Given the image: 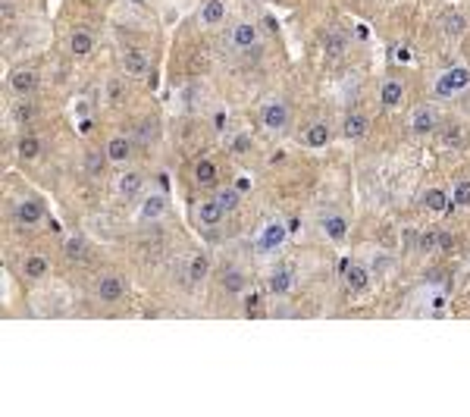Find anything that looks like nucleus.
<instances>
[{"label":"nucleus","instance_id":"f257e3e1","mask_svg":"<svg viewBox=\"0 0 470 417\" xmlns=\"http://www.w3.org/2000/svg\"><path fill=\"white\" fill-rule=\"evenodd\" d=\"M467 85H470V69L467 66H452L448 73H442L439 79H436L433 94L436 97H455V94H461Z\"/></svg>","mask_w":470,"mask_h":417},{"label":"nucleus","instance_id":"f03ea898","mask_svg":"<svg viewBox=\"0 0 470 417\" xmlns=\"http://www.w3.org/2000/svg\"><path fill=\"white\" fill-rule=\"evenodd\" d=\"M95 295H97V301H103V305H116V301H123V295H125L123 276L103 273L101 279H97V286H95Z\"/></svg>","mask_w":470,"mask_h":417},{"label":"nucleus","instance_id":"7ed1b4c3","mask_svg":"<svg viewBox=\"0 0 470 417\" xmlns=\"http://www.w3.org/2000/svg\"><path fill=\"white\" fill-rule=\"evenodd\" d=\"M288 238V229L280 223V220H270V223L264 226V229L258 232V251H276V248H282V242Z\"/></svg>","mask_w":470,"mask_h":417},{"label":"nucleus","instance_id":"20e7f679","mask_svg":"<svg viewBox=\"0 0 470 417\" xmlns=\"http://www.w3.org/2000/svg\"><path fill=\"white\" fill-rule=\"evenodd\" d=\"M260 126L264 129H273V132H280V129L288 126V107L282 101H267L260 107Z\"/></svg>","mask_w":470,"mask_h":417},{"label":"nucleus","instance_id":"39448f33","mask_svg":"<svg viewBox=\"0 0 470 417\" xmlns=\"http://www.w3.org/2000/svg\"><path fill=\"white\" fill-rule=\"evenodd\" d=\"M436 126H439V113L433 110V107H417V110L411 113V119H408V129H411L414 135H433L436 132Z\"/></svg>","mask_w":470,"mask_h":417},{"label":"nucleus","instance_id":"423d86ee","mask_svg":"<svg viewBox=\"0 0 470 417\" xmlns=\"http://www.w3.org/2000/svg\"><path fill=\"white\" fill-rule=\"evenodd\" d=\"M267 289H270L276 298H286L288 292L295 289V267H292V264H280V267L273 270Z\"/></svg>","mask_w":470,"mask_h":417},{"label":"nucleus","instance_id":"0eeeda50","mask_svg":"<svg viewBox=\"0 0 470 417\" xmlns=\"http://www.w3.org/2000/svg\"><path fill=\"white\" fill-rule=\"evenodd\" d=\"M229 41H232L235 51H251V47L260 41L258 25H254V23H238V25H232V31H229Z\"/></svg>","mask_w":470,"mask_h":417},{"label":"nucleus","instance_id":"6e6552de","mask_svg":"<svg viewBox=\"0 0 470 417\" xmlns=\"http://www.w3.org/2000/svg\"><path fill=\"white\" fill-rule=\"evenodd\" d=\"M7 85H10V91H13V94L29 97L32 91H38V73H35V69H16V73L7 79Z\"/></svg>","mask_w":470,"mask_h":417},{"label":"nucleus","instance_id":"1a4fd4ad","mask_svg":"<svg viewBox=\"0 0 470 417\" xmlns=\"http://www.w3.org/2000/svg\"><path fill=\"white\" fill-rule=\"evenodd\" d=\"M370 132V119L364 113H348L345 123H342V135H345L348 142H364Z\"/></svg>","mask_w":470,"mask_h":417},{"label":"nucleus","instance_id":"9d476101","mask_svg":"<svg viewBox=\"0 0 470 417\" xmlns=\"http://www.w3.org/2000/svg\"><path fill=\"white\" fill-rule=\"evenodd\" d=\"M223 214H226V210H223V204L217 201V198H207V201H201L198 204V223L201 226H207V229H217V226L223 223Z\"/></svg>","mask_w":470,"mask_h":417},{"label":"nucleus","instance_id":"9b49d317","mask_svg":"<svg viewBox=\"0 0 470 417\" xmlns=\"http://www.w3.org/2000/svg\"><path fill=\"white\" fill-rule=\"evenodd\" d=\"M163 214H166V194L154 192V194H147L145 201H141L138 216L145 220V223H154V220H160Z\"/></svg>","mask_w":470,"mask_h":417},{"label":"nucleus","instance_id":"f8f14e48","mask_svg":"<svg viewBox=\"0 0 470 417\" xmlns=\"http://www.w3.org/2000/svg\"><path fill=\"white\" fill-rule=\"evenodd\" d=\"M16 220H19L23 226H38L41 220H45V207H41V201H35V198L19 201V207H16Z\"/></svg>","mask_w":470,"mask_h":417},{"label":"nucleus","instance_id":"ddd939ff","mask_svg":"<svg viewBox=\"0 0 470 417\" xmlns=\"http://www.w3.org/2000/svg\"><path fill=\"white\" fill-rule=\"evenodd\" d=\"M141 192H145V173L129 170V173H123V176H119V194H123L125 201L138 198Z\"/></svg>","mask_w":470,"mask_h":417},{"label":"nucleus","instance_id":"4468645a","mask_svg":"<svg viewBox=\"0 0 470 417\" xmlns=\"http://www.w3.org/2000/svg\"><path fill=\"white\" fill-rule=\"evenodd\" d=\"M380 101L386 110H395V107H401L404 101V85L398 82V79H386V82L380 85Z\"/></svg>","mask_w":470,"mask_h":417},{"label":"nucleus","instance_id":"2eb2a0df","mask_svg":"<svg viewBox=\"0 0 470 417\" xmlns=\"http://www.w3.org/2000/svg\"><path fill=\"white\" fill-rule=\"evenodd\" d=\"M320 226H323V232H326V238L330 242H345V236H348V220L342 214H326L323 220H320Z\"/></svg>","mask_w":470,"mask_h":417},{"label":"nucleus","instance_id":"dca6fc26","mask_svg":"<svg viewBox=\"0 0 470 417\" xmlns=\"http://www.w3.org/2000/svg\"><path fill=\"white\" fill-rule=\"evenodd\" d=\"M103 151H107V157H110V164H125V160L132 157V138H125V135H113Z\"/></svg>","mask_w":470,"mask_h":417},{"label":"nucleus","instance_id":"f3484780","mask_svg":"<svg viewBox=\"0 0 470 417\" xmlns=\"http://www.w3.org/2000/svg\"><path fill=\"white\" fill-rule=\"evenodd\" d=\"M345 283H348V289L351 292H367L370 289V267H364V264H351L348 267V273H345Z\"/></svg>","mask_w":470,"mask_h":417},{"label":"nucleus","instance_id":"a211bd4d","mask_svg":"<svg viewBox=\"0 0 470 417\" xmlns=\"http://www.w3.org/2000/svg\"><path fill=\"white\" fill-rule=\"evenodd\" d=\"M245 289H248V279H245L242 270L238 267L223 270V292H229V295H245Z\"/></svg>","mask_w":470,"mask_h":417},{"label":"nucleus","instance_id":"6ab92c4d","mask_svg":"<svg viewBox=\"0 0 470 417\" xmlns=\"http://www.w3.org/2000/svg\"><path fill=\"white\" fill-rule=\"evenodd\" d=\"M226 19V0H207L201 7V25H220Z\"/></svg>","mask_w":470,"mask_h":417},{"label":"nucleus","instance_id":"aec40b11","mask_svg":"<svg viewBox=\"0 0 470 417\" xmlns=\"http://www.w3.org/2000/svg\"><path fill=\"white\" fill-rule=\"evenodd\" d=\"M330 126L326 123H314V126H308V132H304V144L308 148H314V151H320V148H326L330 144Z\"/></svg>","mask_w":470,"mask_h":417},{"label":"nucleus","instance_id":"412c9836","mask_svg":"<svg viewBox=\"0 0 470 417\" xmlns=\"http://www.w3.org/2000/svg\"><path fill=\"white\" fill-rule=\"evenodd\" d=\"M107 160H110L107 151H85V157H82V173H85V176H101Z\"/></svg>","mask_w":470,"mask_h":417},{"label":"nucleus","instance_id":"4be33fe9","mask_svg":"<svg viewBox=\"0 0 470 417\" xmlns=\"http://www.w3.org/2000/svg\"><path fill=\"white\" fill-rule=\"evenodd\" d=\"M423 204H426V210H430V214H445V210H448V192H445V188H439V186L426 188Z\"/></svg>","mask_w":470,"mask_h":417},{"label":"nucleus","instance_id":"5701e85b","mask_svg":"<svg viewBox=\"0 0 470 417\" xmlns=\"http://www.w3.org/2000/svg\"><path fill=\"white\" fill-rule=\"evenodd\" d=\"M123 66H125V73L129 75H135V79H141V75H147V57L141 51H125V57H123Z\"/></svg>","mask_w":470,"mask_h":417},{"label":"nucleus","instance_id":"b1692460","mask_svg":"<svg viewBox=\"0 0 470 417\" xmlns=\"http://www.w3.org/2000/svg\"><path fill=\"white\" fill-rule=\"evenodd\" d=\"M69 51H73L75 57H88V53L95 51V35H91V31H73V35H69Z\"/></svg>","mask_w":470,"mask_h":417},{"label":"nucleus","instance_id":"393cba45","mask_svg":"<svg viewBox=\"0 0 470 417\" xmlns=\"http://www.w3.org/2000/svg\"><path fill=\"white\" fill-rule=\"evenodd\" d=\"M47 270H51V261H47L45 254H32V257H25L23 273L29 276V279H45Z\"/></svg>","mask_w":470,"mask_h":417},{"label":"nucleus","instance_id":"a878e982","mask_svg":"<svg viewBox=\"0 0 470 417\" xmlns=\"http://www.w3.org/2000/svg\"><path fill=\"white\" fill-rule=\"evenodd\" d=\"M41 151H45V144H41L38 135H23V138H19V157H23V160H38Z\"/></svg>","mask_w":470,"mask_h":417},{"label":"nucleus","instance_id":"bb28decb","mask_svg":"<svg viewBox=\"0 0 470 417\" xmlns=\"http://www.w3.org/2000/svg\"><path fill=\"white\" fill-rule=\"evenodd\" d=\"M217 176H220V170H217V164H213V160H198V164H195V179H198L201 186H213V182H217Z\"/></svg>","mask_w":470,"mask_h":417},{"label":"nucleus","instance_id":"cd10ccee","mask_svg":"<svg viewBox=\"0 0 470 417\" xmlns=\"http://www.w3.org/2000/svg\"><path fill=\"white\" fill-rule=\"evenodd\" d=\"M442 142H445V148H467V142H470V135H467V129L464 126H448L445 129V135H442Z\"/></svg>","mask_w":470,"mask_h":417},{"label":"nucleus","instance_id":"c85d7f7f","mask_svg":"<svg viewBox=\"0 0 470 417\" xmlns=\"http://www.w3.org/2000/svg\"><path fill=\"white\" fill-rule=\"evenodd\" d=\"M207 273H210V261L204 254H195L188 261V283H201V279H207Z\"/></svg>","mask_w":470,"mask_h":417},{"label":"nucleus","instance_id":"c756f323","mask_svg":"<svg viewBox=\"0 0 470 417\" xmlns=\"http://www.w3.org/2000/svg\"><path fill=\"white\" fill-rule=\"evenodd\" d=\"M217 201L223 204V210L226 214H232V210H238V204H242V192H238V186H229V188H220L217 192Z\"/></svg>","mask_w":470,"mask_h":417},{"label":"nucleus","instance_id":"7c9ffc66","mask_svg":"<svg viewBox=\"0 0 470 417\" xmlns=\"http://www.w3.org/2000/svg\"><path fill=\"white\" fill-rule=\"evenodd\" d=\"M66 257L69 261H88V242L79 236L66 238Z\"/></svg>","mask_w":470,"mask_h":417},{"label":"nucleus","instance_id":"2f4dec72","mask_svg":"<svg viewBox=\"0 0 470 417\" xmlns=\"http://www.w3.org/2000/svg\"><path fill=\"white\" fill-rule=\"evenodd\" d=\"M242 305H245V314H248V317H264V295H258V292H245Z\"/></svg>","mask_w":470,"mask_h":417},{"label":"nucleus","instance_id":"473e14b6","mask_svg":"<svg viewBox=\"0 0 470 417\" xmlns=\"http://www.w3.org/2000/svg\"><path fill=\"white\" fill-rule=\"evenodd\" d=\"M442 25H445L448 35H464V31H467V16L464 13H445Z\"/></svg>","mask_w":470,"mask_h":417},{"label":"nucleus","instance_id":"72a5a7b5","mask_svg":"<svg viewBox=\"0 0 470 417\" xmlns=\"http://www.w3.org/2000/svg\"><path fill=\"white\" fill-rule=\"evenodd\" d=\"M452 201H455V207H470V179L455 182V188H452Z\"/></svg>","mask_w":470,"mask_h":417},{"label":"nucleus","instance_id":"f704fd0d","mask_svg":"<svg viewBox=\"0 0 470 417\" xmlns=\"http://www.w3.org/2000/svg\"><path fill=\"white\" fill-rule=\"evenodd\" d=\"M345 47H348V41H345V35H342V31L326 35V53H330V57H342V53H345Z\"/></svg>","mask_w":470,"mask_h":417},{"label":"nucleus","instance_id":"c9c22d12","mask_svg":"<svg viewBox=\"0 0 470 417\" xmlns=\"http://www.w3.org/2000/svg\"><path fill=\"white\" fill-rule=\"evenodd\" d=\"M35 116H38V104H32V101H23V104L13 107V119H16V123H32Z\"/></svg>","mask_w":470,"mask_h":417},{"label":"nucleus","instance_id":"e433bc0d","mask_svg":"<svg viewBox=\"0 0 470 417\" xmlns=\"http://www.w3.org/2000/svg\"><path fill=\"white\" fill-rule=\"evenodd\" d=\"M442 245V232L439 229H430L420 236V251H436Z\"/></svg>","mask_w":470,"mask_h":417},{"label":"nucleus","instance_id":"4c0bfd02","mask_svg":"<svg viewBox=\"0 0 470 417\" xmlns=\"http://www.w3.org/2000/svg\"><path fill=\"white\" fill-rule=\"evenodd\" d=\"M123 97H125V85L119 82V79H110V82H107V101H110V104H119Z\"/></svg>","mask_w":470,"mask_h":417},{"label":"nucleus","instance_id":"58836bf2","mask_svg":"<svg viewBox=\"0 0 470 417\" xmlns=\"http://www.w3.org/2000/svg\"><path fill=\"white\" fill-rule=\"evenodd\" d=\"M229 151H232V154H248V151H251V138H248V135H235L232 142H229Z\"/></svg>","mask_w":470,"mask_h":417},{"label":"nucleus","instance_id":"ea45409f","mask_svg":"<svg viewBox=\"0 0 470 417\" xmlns=\"http://www.w3.org/2000/svg\"><path fill=\"white\" fill-rule=\"evenodd\" d=\"M392 264H395V261H392L389 254H376V257H373V270H376L380 276H382V273H389Z\"/></svg>","mask_w":470,"mask_h":417},{"label":"nucleus","instance_id":"a19ab883","mask_svg":"<svg viewBox=\"0 0 470 417\" xmlns=\"http://www.w3.org/2000/svg\"><path fill=\"white\" fill-rule=\"evenodd\" d=\"M13 13H16V10L10 7V0H3V19H13Z\"/></svg>","mask_w":470,"mask_h":417},{"label":"nucleus","instance_id":"79ce46f5","mask_svg":"<svg viewBox=\"0 0 470 417\" xmlns=\"http://www.w3.org/2000/svg\"><path fill=\"white\" fill-rule=\"evenodd\" d=\"M129 3H138V7H141V3H147V0H129Z\"/></svg>","mask_w":470,"mask_h":417}]
</instances>
